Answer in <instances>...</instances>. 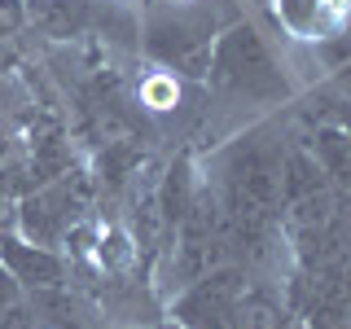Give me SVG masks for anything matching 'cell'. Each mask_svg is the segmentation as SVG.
<instances>
[{
    "mask_svg": "<svg viewBox=\"0 0 351 329\" xmlns=\"http://www.w3.org/2000/svg\"><path fill=\"white\" fill-rule=\"evenodd\" d=\"M329 9H334V0H277V14L294 31H321Z\"/></svg>",
    "mask_w": 351,
    "mask_h": 329,
    "instance_id": "obj_7",
    "label": "cell"
},
{
    "mask_svg": "<svg viewBox=\"0 0 351 329\" xmlns=\"http://www.w3.org/2000/svg\"><path fill=\"white\" fill-rule=\"evenodd\" d=\"M171 316L184 329H272L277 307L250 285L241 268H211L189 281L176 299Z\"/></svg>",
    "mask_w": 351,
    "mask_h": 329,
    "instance_id": "obj_1",
    "label": "cell"
},
{
    "mask_svg": "<svg viewBox=\"0 0 351 329\" xmlns=\"http://www.w3.org/2000/svg\"><path fill=\"white\" fill-rule=\"evenodd\" d=\"M206 75H211L219 93L255 101V106H277L290 97V80H285V71L277 66V58L268 53V44L250 22H233L228 31L215 36Z\"/></svg>",
    "mask_w": 351,
    "mask_h": 329,
    "instance_id": "obj_2",
    "label": "cell"
},
{
    "mask_svg": "<svg viewBox=\"0 0 351 329\" xmlns=\"http://www.w3.org/2000/svg\"><path fill=\"white\" fill-rule=\"evenodd\" d=\"M31 22L53 40H75L93 22V5L88 0H31L27 5Z\"/></svg>",
    "mask_w": 351,
    "mask_h": 329,
    "instance_id": "obj_5",
    "label": "cell"
},
{
    "mask_svg": "<svg viewBox=\"0 0 351 329\" xmlns=\"http://www.w3.org/2000/svg\"><path fill=\"white\" fill-rule=\"evenodd\" d=\"M307 149H312L316 167L325 171L329 189L338 193V202H347V206H351V136H347L343 127L325 123V127H316V132H312Z\"/></svg>",
    "mask_w": 351,
    "mask_h": 329,
    "instance_id": "obj_4",
    "label": "cell"
},
{
    "mask_svg": "<svg viewBox=\"0 0 351 329\" xmlns=\"http://www.w3.org/2000/svg\"><path fill=\"white\" fill-rule=\"evenodd\" d=\"M158 329H184V325L180 321H167V325H158Z\"/></svg>",
    "mask_w": 351,
    "mask_h": 329,
    "instance_id": "obj_9",
    "label": "cell"
},
{
    "mask_svg": "<svg viewBox=\"0 0 351 329\" xmlns=\"http://www.w3.org/2000/svg\"><path fill=\"white\" fill-rule=\"evenodd\" d=\"M0 263L14 272V281L22 290H58L66 281V263L58 250L49 246H36L27 237H0Z\"/></svg>",
    "mask_w": 351,
    "mask_h": 329,
    "instance_id": "obj_3",
    "label": "cell"
},
{
    "mask_svg": "<svg viewBox=\"0 0 351 329\" xmlns=\"http://www.w3.org/2000/svg\"><path fill=\"white\" fill-rule=\"evenodd\" d=\"M329 123H334V127H343L347 136H351V97H347V101H338V106H334V114H329Z\"/></svg>",
    "mask_w": 351,
    "mask_h": 329,
    "instance_id": "obj_8",
    "label": "cell"
},
{
    "mask_svg": "<svg viewBox=\"0 0 351 329\" xmlns=\"http://www.w3.org/2000/svg\"><path fill=\"white\" fill-rule=\"evenodd\" d=\"M97 259H101L106 272H128L132 263H136V246H132V237L123 233V228H106L101 241H97Z\"/></svg>",
    "mask_w": 351,
    "mask_h": 329,
    "instance_id": "obj_6",
    "label": "cell"
}]
</instances>
